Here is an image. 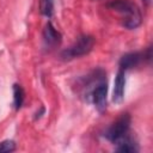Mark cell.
Segmentation results:
<instances>
[{"label":"cell","mask_w":153,"mask_h":153,"mask_svg":"<svg viewBox=\"0 0 153 153\" xmlns=\"http://www.w3.org/2000/svg\"><path fill=\"white\" fill-rule=\"evenodd\" d=\"M43 38L48 47H56L61 43V35L53 26L51 23H48L43 31Z\"/></svg>","instance_id":"obj_8"},{"label":"cell","mask_w":153,"mask_h":153,"mask_svg":"<svg viewBox=\"0 0 153 153\" xmlns=\"http://www.w3.org/2000/svg\"><path fill=\"white\" fill-rule=\"evenodd\" d=\"M39 11L45 17H51L54 12V0H39Z\"/></svg>","instance_id":"obj_10"},{"label":"cell","mask_w":153,"mask_h":153,"mask_svg":"<svg viewBox=\"0 0 153 153\" xmlns=\"http://www.w3.org/2000/svg\"><path fill=\"white\" fill-rule=\"evenodd\" d=\"M108 7L122 16V25L127 29H136L142 23V14L133 0H111Z\"/></svg>","instance_id":"obj_1"},{"label":"cell","mask_w":153,"mask_h":153,"mask_svg":"<svg viewBox=\"0 0 153 153\" xmlns=\"http://www.w3.org/2000/svg\"><path fill=\"white\" fill-rule=\"evenodd\" d=\"M124 86H126V75L124 71L120 68L115 76L114 91H112V102L115 104H120L124 99Z\"/></svg>","instance_id":"obj_6"},{"label":"cell","mask_w":153,"mask_h":153,"mask_svg":"<svg viewBox=\"0 0 153 153\" xmlns=\"http://www.w3.org/2000/svg\"><path fill=\"white\" fill-rule=\"evenodd\" d=\"M24 98H25V92L23 87L19 84H14L13 85V104L17 110L22 108L24 103Z\"/></svg>","instance_id":"obj_9"},{"label":"cell","mask_w":153,"mask_h":153,"mask_svg":"<svg viewBox=\"0 0 153 153\" xmlns=\"http://www.w3.org/2000/svg\"><path fill=\"white\" fill-rule=\"evenodd\" d=\"M16 151V142L13 140H4L0 142V152H13Z\"/></svg>","instance_id":"obj_11"},{"label":"cell","mask_w":153,"mask_h":153,"mask_svg":"<svg viewBox=\"0 0 153 153\" xmlns=\"http://www.w3.org/2000/svg\"><path fill=\"white\" fill-rule=\"evenodd\" d=\"M106 96H108V85L106 80L99 81L90 93L91 102L94 104L98 111H103L106 108Z\"/></svg>","instance_id":"obj_5"},{"label":"cell","mask_w":153,"mask_h":153,"mask_svg":"<svg viewBox=\"0 0 153 153\" xmlns=\"http://www.w3.org/2000/svg\"><path fill=\"white\" fill-rule=\"evenodd\" d=\"M114 143H116V151L117 152H124V153H133V152H137L139 147L136 141L128 135V133H126L123 136H121L118 140H116Z\"/></svg>","instance_id":"obj_7"},{"label":"cell","mask_w":153,"mask_h":153,"mask_svg":"<svg viewBox=\"0 0 153 153\" xmlns=\"http://www.w3.org/2000/svg\"><path fill=\"white\" fill-rule=\"evenodd\" d=\"M130 116L128 114H123L121 117H118L105 131V137L111 141L115 142L116 140H118L121 136H123L126 133H128V129L130 127Z\"/></svg>","instance_id":"obj_3"},{"label":"cell","mask_w":153,"mask_h":153,"mask_svg":"<svg viewBox=\"0 0 153 153\" xmlns=\"http://www.w3.org/2000/svg\"><path fill=\"white\" fill-rule=\"evenodd\" d=\"M145 59L151 60V48H148L146 53H143V51H134V53L124 54L120 60V67L123 71L131 69V68L139 66Z\"/></svg>","instance_id":"obj_4"},{"label":"cell","mask_w":153,"mask_h":153,"mask_svg":"<svg viewBox=\"0 0 153 153\" xmlns=\"http://www.w3.org/2000/svg\"><path fill=\"white\" fill-rule=\"evenodd\" d=\"M94 38L90 35H82L80 37H78V39L67 49H65L61 53V57L63 60H72L75 57H80L84 56L86 54H88L93 47H94Z\"/></svg>","instance_id":"obj_2"},{"label":"cell","mask_w":153,"mask_h":153,"mask_svg":"<svg viewBox=\"0 0 153 153\" xmlns=\"http://www.w3.org/2000/svg\"><path fill=\"white\" fill-rule=\"evenodd\" d=\"M142 1H143V2H146V4H148V2L151 1V0H142Z\"/></svg>","instance_id":"obj_12"}]
</instances>
